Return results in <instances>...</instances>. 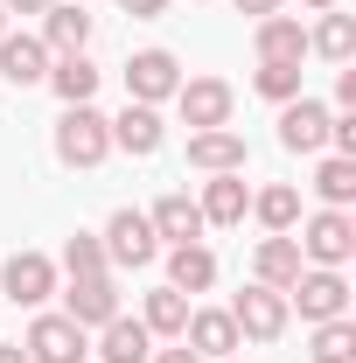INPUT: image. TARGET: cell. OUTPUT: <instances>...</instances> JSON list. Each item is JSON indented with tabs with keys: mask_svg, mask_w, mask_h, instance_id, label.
<instances>
[{
	"mask_svg": "<svg viewBox=\"0 0 356 363\" xmlns=\"http://www.w3.org/2000/svg\"><path fill=\"white\" fill-rule=\"evenodd\" d=\"M105 154H112V119L98 105H63V119H56V161L63 168H98Z\"/></svg>",
	"mask_w": 356,
	"mask_h": 363,
	"instance_id": "cell-1",
	"label": "cell"
},
{
	"mask_svg": "<svg viewBox=\"0 0 356 363\" xmlns=\"http://www.w3.org/2000/svg\"><path fill=\"white\" fill-rule=\"evenodd\" d=\"M294 245H301L308 266H335V272H343L356 259V217H350V210H314Z\"/></svg>",
	"mask_w": 356,
	"mask_h": 363,
	"instance_id": "cell-2",
	"label": "cell"
},
{
	"mask_svg": "<svg viewBox=\"0 0 356 363\" xmlns=\"http://www.w3.org/2000/svg\"><path fill=\"white\" fill-rule=\"evenodd\" d=\"M223 315L238 321V335H245V342H279L294 308H287V294H272V286L252 279V286H238V294H230V308H223Z\"/></svg>",
	"mask_w": 356,
	"mask_h": 363,
	"instance_id": "cell-3",
	"label": "cell"
},
{
	"mask_svg": "<svg viewBox=\"0 0 356 363\" xmlns=\"http://www.w3.org/2000/svg\"><path fill=\"white\" fill-rule=\"evenodd\" d=\"M287 308H301V321H335L350 315V279L335 266H301V279L287 286Z\"/></svg>",
	"mask_w": 356,
	"mask_h": 363,
	"instance_id": "cell-4",
	"label": "cell"
},
{
	"mask_svg": "<svg viewBox=\"0 0 356 363\" xmlns=\"http://www.w3.org/2000/svg\"><path fill=\"white\" fill-rule=\"evenodd\" d=\"M98 245H105V266H154V252H161V238H154V224L140 217V210H112V224L98 230Z\"/></svg>",
	"mask_w": 356,
	"mask_h": 363,
	"instance_id": "cell-5",
	"label": "cell"
},
{
	"mask_svg": "<svg viewBox=\"0 0 356 363\" xmlns=\"http://www.w3.org/2000/svg\"><path fill=\"white\" fill-rule=\"evenodd\" d=\"M230 105H238V91L223 84V77H182V91H175V112H182L189 133L230 126Z\"/></svg>",
	"mask_w": 356,
	"mask_h": 363,
	"instance_id": "cell-6",
	"label": "cell"
},
{
	"mask_svg": "<svg viewBox=\"0 0 356 363\" xmlns=\"http://www.w3.org/2000/svg\"><path fill=\"white\" fill-rule=\"evenodd\" d=\"M28 363H84L91 357V328H77L70 315H35V328H28Z\"/></svg>",
	"mask_w": 356,
	"mask_h": 363,
	"instance_id": "cell-7",
	"label": "cell"
},
{
	"mask_svg": "<svg viewBox=\"0 0 356 363\" xmlns=\"http://www.w3.org/2000/svg\"><path fill=\"white\" fill-rule=\"evenodd\" d=\"M49 294H56V259H43V252H7V266H0V301L43 308Z\"/></svg>",
	"mask_w": 356,
	"mask_h": 363,
	"instance_id": "cell-8",
	"label": "cell"
},
{
	"mask_svg": "<svg viewBox=\"0 0 356 363\" xmlns=\"http://www.w3.org/2000/svg\"><path fill=\"white\" fill-rule=\"evenodd\" d=\"M175 91H182L175 49H140L133 63H126V98H133V105H168Z\"/></svg>",
	"mask_w": 356,
	"mask_h": 363,
	"instance_id": "cell-9",
	"label": "cell"
},
{
	"mask_svg": "<svg viewBox=\"0 0 356 363\" xmlns=\"http://www.w3.org/2000/svg\"><path fill=\"white\" fill-rule=\"evenodd\" d=\"M328 119H335V112H328L321 98H308V91L287 98V105H279V147H287V154H321V147H328Z\"/></svg>",
	"mask_w": 356,
	"mask_h": 363,
	"instance_id": "cell-10",
	"label": "cell"
},
{
	"mask_svg": "<svg viewBox=\"0 0 356 363\" xmlns=\"http://www.w3.org/2000/svg\"><path fill=\"white\" fill-rule=\"evenodd\" d=\"M63 315L77 321V328H105V321L119 315V279H112V272L70 279V286H63Z\"/></svg>",
	"mask_w": 356,
	"mask_h": 363,
	"instance_id": "cell-11",
	"label": "cell"
},
{
	"mask_svg": "<svg viewBox=\"0 0 356 363\" xmlns=\"http://www.w3.org/2000/svg\"><path fill=\"white\" fill-rule=\"evenodd\" d=\"M84 43H91L84 0H49V14H43V49H49V56H84Z\"/></svg>",
	"mask_w": 356,
	"mask_h": 363,
	"instance_id": "cell-12",
	"label": "cell"
},
{
	"mask_svg": "<svg viewBox=\"0 0 356 363\" xmlns=\"http://www.w3.org/2000/svg\"><path fill=\"white\" fill-rule=\"evenodd\" d=\"M189 168H203V175H245V133H230V126L189 133Z\"/></svg>",
	"mask_w": 356,
	"mask_h": 363,
	"instance_id": "cell-13",
	"label": "cell"
},
{
	"mask_svg": "<svg viewBox=\"0 0 356 363\" xmlns=\"http://www.w3.org/2000/svg\"><path fill=\"white\" fill-rule=\"evenodd\" d=\"M182 342L196 350V357H238V321L223 315V308H189V328H182Z\"/></svg>",
	"mask_w": 356,
	"mask_h": 363,
	"instance_id": "cell-14",
	"label": "cell"
},
{
	"mask_svg": "<svg viewBox=\"0 0 356 363\" xmlns=\"http://www.w3.org/2000/svg\"><path fill=\"white\" fill-rule=\"evenodd\" d=\"M161 140H168L161 112H154V105H133V98H126V112L112 119V147H126L133 161H147V154H161Z\"/></svg>",
	"mask_w": 356,
	"mask_h": 363,
	"instance_id": "cell-15",
	"label": "cell"
},
{
	"mask_svg": "<svg viewBox=\"0 0 356 363\" xmlns=\"http://www.w3.org/2000/svg\"><path fill=\"white\" fill-rule=\"evenodd\" d=\"M0 77H7V84H43L49 77V49H43V35H14V28H7V35H0Z\"/></svg>",
	"mask_w": 356,
	"mask_h": 363,
	"instance_id": "cell-16",
	"label": "cell"
},
{
	"mask_svg": "<svg viewBox=\"0 0 356 363\" xmlns=\"http://www.w3.org/2000/svg\"><path fill=\"white\" fill-rule=\"evenodd\" d=\"M147 224H154V238H168V245H203V210H196V203H189V196H161V203H154V210H147Z\"/></svg>",
	"mask_w": 356,
	"mask_h": 363,
	"instance_id": "cell-17",
	"label": "cell"
},
{
	"mask_svg": "<svg viewBox=\"0 0 356 363\" xmlns=\"http://www.w3.org/2000/svg\"><path fill=\"white\" fill-rule=\"evenodd\" d=\"M196 210H203V224H217V230H223V224H245V210H252V189H245V175H210Z\"/></svg>",
	"mask_w": 356,
	"mask_h": 363,
	"instance_id": "cell-18",
	"label": "cell"
},
{
	"mask_svg": "<svg viewBox=\"0 0 356 363\" xmlns=\"http://www.w3.org/2000/svg\"><path fill=\"white\" fill-rule=\"evenodd\" d=\"M301 56H308L301 14H259V63H301Z\"/></svg>",
	"mask_w": 356,
	"mask_h": 363,
	"instance_id": "cell-19",
	"label": "cell"
},
{
	"mask_svg": "<svg viewBox=\"0 0 356 363\" xmlns=\"http://www.w3.org/2000/svg\"><path fill=\"white\" fill-rule=\"evenodd\" d=\"M168 286L175 294H210L217 286V252L210 245H168Z\"/></svg>",
	"mask_w": 356,
	"mask_h": 363,
	"instance_id": "cell-20",
	"label": "cell"
},
{
	"mask_svg": "<svg viewBox=\"0 0 356 363\" xmlns=\"http://www.w3.org/2000/svg\"><path fill=\"white\" fill-rule=\"evenodd\" d=\"M301 245H294V230H279V238H266L259 245V259H252V272H259V286H272V294H287L294 279H301Z\"/></svg>",
	"mask_w": 356,
	"mask_h": 363,
	"instance_id": "cell-21",
	"label": "cell"
},
{
	"mask_svg": "<svg viewBox=\"0 0 356 363\" xmlns=\"http://www.w3.org/2000/svg\"><path fill=\"white\" fill-rule=\"evenodd\" d=\"M98 77H105V70H98L91 56H49V77H43V84L56 91L63 105H91V98H98Z\"/></svg>",
	"mask_w": 356,
	"mask_h": 363,
	"instance_id": "cell-22",
	"label": "cell"
},
{
	"mask_svg": "<svg viewBox=\"0 0 356 363\" xmlns=\"http://www.w3.org/2000/svg\"><path fill=\"white\" fill-rule=\"evenodd\" d=\"M147 357H154V335H147L140 321L112 315L105 328H98V363H147Z\"/></svg>",
	"mask_w": 356,
	"mask_h": 363,
	"instance_id": "cell-23",
	"label": "cell"
},
{
	"mask_svg": "<svg viewBox=\"0 0 356 363\" xmlns=\"http://www.w3.org/2000/svg\"><path fill=\"white\" fill-rule=\"evenodd\" d=\"M140 328H147V335H168V342H182V328H189V294H175V286H154V294H147V308H140Z\"/></svg>",
	"mask_w": 356,
	"mask_h": 363,
	"instance_id": "cell-24",
	"label": "cell"
},
{
	"mask_svg": "<svg viewBox=\"0 0 356 363\" xmlns=\"http://www.w3.org/2000/svg\"><path fill=\"white\" fill-rule=\"evenodd\" d=\"M308 49H314V56H328V63H350V49H356V14H335V7H328V14L308 28Z\"/></svg>",
	"mask_w": 356,
	"mask_h": 363,
	"instance_id": "cell-25",
	"label": "cell"
},
{
	"mask_svg": "<svg viewBox=\"0 0 356 363\" xmlns=\"http://www.w3.org/2000/svg\"><path fill=\"white\" fill-rule=\"evenodd\" d=\"M252 217H259L272 238H279V230H294V224H301V189H287V182L259 189V196H252Z\"/></svg>",
	"mask_w": 356,
	"mask_h": 363,
	"instance_id": "cell-26",
	"label": "cell"
},
{
	"mask_svg": "<svg viewBox=\"0 0 356 363\" xmlns=\"http://www.w3.org/2000/svg\"><path fill=\"white\" fill-rule=\"evenodd\" d=\"M314 196H321L328 210H350L356 203V161L350 154H328V161L314 168Z\"/></svg>",
	"mask_w": 356,
	"mask_h": 363,
	"instance_id": "cell-27",
	"label": "cell"
},
{
	"mask_svg": "<svg viewBox=\"0 0 356 363\" xmlns=\"http://www.w3.org/2000/svg\"><path fill=\"white\" fill-rule=\"evenodd\" d=\"M314 363H356V321L335 315V321H314V342H308Z\"/></svg>",
	"mask_w": 356,
	"mask_h": 363,
	"instance_id": "cell-28",
	"label": "cell"
},
{
	"mask_svg": "<svg viewBox=\"0 0 356 363\" xmlns=\"http://www.w3.org/2000/svg\"><path fill=\"white\" fill-rule=\"evenodd\" d=\"M63 272H70V279H84V272H112V266H105L98 230H70V238H63Z\"/></svg>",
	"mask_w": 356,
	"mask_h": 363,
	"instance_id": "cell-29",
	"label": "cell"
},
{
	"mask_svg": "<svg viewBox=\"0 0 356 363\" xmlns=\"http://www.w3.org/2000/svg\"><path fill=\"white\" fill-rule=\"evenodd\" d=\"M252 91H259V98H272V105L301 98V63H259V70H252Z\"/></svg>",
	"mask_w": 356,
	"mask_h": 363,
	"instance_id": "cell-30",
	"label": "cell"
},
{
	"mask_svg": "<svg viewBox=\"0 0 356 363\" xmlns=\"http://www.w3.org/2000/svg\"><path fill=\"white\" fill-rule=\"evenodd\" d=\"M328 147L356 161V112H335V119H328Z\"/></svg>",
	"mask_w": 356,
	"mask_h": 363,
	"instance_id": "cell-31",
	"label": "cell"
},
{
	"mask_svg": "<svg viewBox=\"0 0 356 363\" xmlns=\"http://www.w3.org/2000/svg\"><path fill=\"white\" fill-rule=\"evenodd\" d=\"M335 105H343V112H356V70H350V63L335 70Z\"/></svg>",
	"mask_w": 356,
	"mask_h": 363,
	"instance_id": "cell-32",
	"label": "cell"
},
{
	"mask_svg": "<svg viewBox=\"0 0 356 363\" xmlns=\"http://www.w3.org/2000/svg\"><path fill=\"white\" fill-rule=\"evenodd\" d=\"M119 7H126L133 21H161V14H168V0H119Z\"/></svg>",
	"mask_w": 356,
	"mask_h": 363,
	"instance_id": "cell-33",
	"label": "cell"
},
{
	"mask_svg": "<svg viewBox=\"0 0 356 363\" xmlns=\"http://www.w3.org/2000/svg\"><path fill=\"white\" fill-rule=\"evenodd\" d=\"M147 363H203V357H196L189 342H175V350H154V357H147Z\"/></svg>",
	"mask_w": 356,
	"mask_h": 363,
	"instance_id": "cell-34",
	"label": "cell"
},
{
	"mask_svg": "<svg viewBox=\"0 0 356 363\" xmlns=\"http://www.w3.org/2000/svg\"><path fill=\"white\" fill-rule=\"evenodd\" d=\"M7 14H49V0H0Z\"/></svg>",
	"mask_w": 356,
	"mask_h": 363,
	"instance_id": "cell-35",
	"label": "cell"
},
{
	"mask_svg": "<svg viewBox=\"0 0 356 363\" xmlns=\"http://www.w3.org/2000/svg\"><path fill=\"white\" fill-rule=\"evenodd\" d=\"M230 7H245L252 21H259V14H279V0H230Z\"/></svg>",
	"mask_w": 356,
	"mask_h": 363,
	"instance_id": "cell-36",
	"label": "cell"
},
{
	"mask_svg": "<svg viewBox=\"0 0 356 363\" xmlns=\"http://www.w3.org/2000/svg\"><path fill=\"white\" fill-rule=\"evenodd\" d=\"M0 363H28V350L21 342H0Z\"/></svg>",
	"mask_w": 356,
	"mask_h": 363,
	"instance_id": "cell-37",
	"label": "cell"
},
{
	"mask_svg": "<svg viewBox=\"0 0 356 363\" xmlns=\"http://www.w3.org/2000/svg\"><path fill=\"white\" fill-rule=\"evenodd\" d=\"M301 7H314V14H328V7H343V0H301Z\"/></svg>",
	"mask_w": 356,
	"mask_h": 363,
	"instance_id": "cell-38",
	"label": "cell"
},
{
	"mask_svg": "<svg viewBox=\"0 0 356 363\" xmlns=\"http://www.w3.org/2000/svg\"><path fill=\"white\" fill-rule=\"evenodd\" d=\"M0 35H7V7H0Z\"/></svg>",
	"mask_w": 356,
	"mask_h": 363,
	"instance_id": "cell-39",
	"label": "cell"
}]
</instances>
